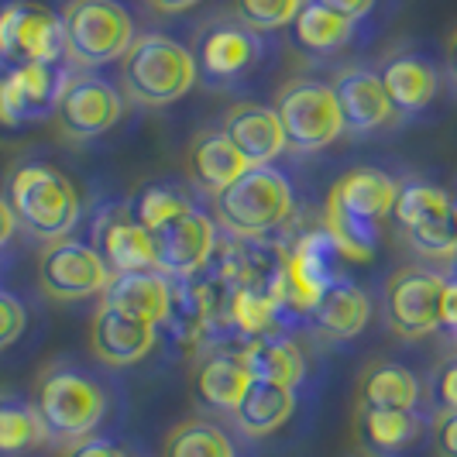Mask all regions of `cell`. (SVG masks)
I'll use <instances>...</instances> for the list:
<instances>
[{
  "label": "cell",
  "mask_w": 457,
  "mask_h": 457,
  "mask_svg": "<svg viewBox=\"0 0 457 457\" xmlns=\"http://www.w3.org/2000/svg\"><path fill=\"white\" fill-rule=\"evenodd\" d=\"M399 183L382 169H351L327 193L323 228L337 241L344 258L368 262L378 252L382 220L392 217Z\"/></svg>",
  "instance_id": "obj_1"
},
{
  "label": "cell",
  "mask_w": 457,
  "mask_h": 457,
  "mask_svg": "<svg viewBox=\"0 0 457 457\" xmlns=\"http://www.w3.org/2000/svg\"><path fill=\"white\" fill-rule=\"evenodd\" d=\"M7 204L24 228L38 241H66L79 224V193L66 172L46 162L18 165L7 179Z\"/></svg>",
  "instance_id": "obj_2"
},
{
  "label": "cell",
  "mask_w": 457,
  "mask_h": 457,
  "mask_svg": "<svg viewBox=\"0 0 457 457\" xmlns=\"http://www.w3.org/2000/svg\"><path fill=\"white\" fill-rule=\"evenodd\" d=\"M193 52L169 35H137L135 46L120 59V87L131 104L141 107H169L196 87Z\"/></svg>",
  "instance_id": "obj_3"
},
{
  "label": "cell",
  "mask_w": 457,
  "mask_h": 457,
  "mask_svg": "<svg viewBox=\"0 0 457 457\" xmlns=\"http://www.w3.org/2000/svg\"><path fill=\"white\" fill-rule=\"evenodd\" d=\"M341 248L327 234V228L306 230L296 241L278 252V272L272 278V296L278 303L282 320L310 317L320 296L344 278Z\"/></svg>",
  "instance_id": "obj_4"
},
{
  "label": "cell",
  "mask_w": 457,
  "mask_h": 457,
  "mask_svg": "<svg viewBox=\"0 0 457 457\" xmlns=\"http://www.w3.org/2000/svg\"><path fill=\"white\" fill-rule=\"evenodd\" d=\"M293 206H296L293 183L275 165H252L220 196H213L217 224L241 241H254L278 230L293 217Z\"/></svg>",
  "instance_id": "obj_5"
},
{
  "label": "cell",
  "mask_w": 457,
  "mask_h": 457,
  "mask_svg": "<svg viewBox=\"0 0 457 457\" xmlns=\"http://www.w3.org/2000/svg\"><path fill=\"white\" fill-rule=\"evenodd\" d=\"M35 410L46 423L48 436L55 440H83L104 423L111 410L107 389L90 371L76 365H52L35 382Z\"/></svg>",
  "instance_id": "obj_6"
},
{
  "label": "cell",
  "mask_w": 457,
  "mask_h": 457,
  "mask_svg": "<svg viewBox=\"0 0 457 457\" xmlns=\"http://www.w3.org/2000/svg\"><path fill=\"white\" fill-rule=\"evenodd\" d=\"M66 59L79 69L117 62L135 46L131 11L117 0H69L62 7Z\"/></svg>",
  "instance_id": "obj_7"
},
{
  "label": "cell",
  "mask_w": 457,
  "mask_h": 457,
  "mask_svg": "<svg viewBox=\"0 0 457 457\" xmlns=\"http://www.w3.org/2000/svg\"><path fill=\"white\" fill-rule=\"evenodd\" d=\"M454 193L427 179H403L395 193L392 217L406 234L410 248L430 262H454L457 230H454Z\"/></svg>",
  "instance_id": "obj_8"
},
{
  "label": "cell",
  "mask_w": 457,
  "mask_h": 457,
  "mask_svg": "<svg viewBox=\"0 0 457 457\" xmlns=\"http://www.w3.org/2000/svg\"><path fill=\"white\" fill-rule=\"evenodd\" d=\"M275 114L286 131V148L299 155L320 152L347 131L334 87L323 79H293L275 96Z\"/></svg>",
  "instance_id": "obj_9"
},
{
  "label": "cell",
  "mask_w": 457,
  "mask_h": 457,
  "mask_svg": "<svg viewBox=\"0 0 457 457\" xmlns=\"http://www.w3.org/2000/svg\"><path fill=\"white\" fill-rule=\"evenodd\" d=\"M0 59L11 66H59L66 59L62 18L38 0L0 4Z\"/></svg>",
  "instance_id": "obj_10"
},
{
  "label": "cell",
  "mask_w": 457,
  "mask_h": 457,
  "mask_svg": "<svg viewBox=\"0 0 457 457\" xmlns=\"http://www.w3.org/2000/svg\"><path fill=\"white\" fill-rule=\"evenodd\" d=\"M444 278L447 275L420 269V265H403L389 275L386 293H382V310L395 337L420 341L440 330Z\"/></svg>",
  "instance_id": "obj_11"
},
{
  "label": "cell",
  "mask_w": 457,
  "mask_h": 457,
  "mask_svg": "<svg viewBox=\"0 0 457 457\" xmlns=\"http://www.w3.org/2000/svg\"><path fill=\"white\" fill-rule=\"evenodd\" d=\"M111 278L114 275L107 269L104 254L76 237L52 241L38 258V286L46 296L59 299V303L104 296Z\"/></svg>",
  "instance_id": "obj_12"
},
{
  "label": "cell",
  "mask_w": 457,
  "mask_h": 457,
  "mask_svg": "<svg viewBox=\"0 0 457 457\" xmlns=\"http://www.w3.org/2000/svg\"><path fill=\"white\" fill-rule=\"evenodd\" d=\"M155 265L172 282H189L204 272L217 254V220L200 206H189L169 224L152 230Z\"/></svg>",
  "instance_id": "obj_13"
},
{
  "label": "cell",
  "mask_w": 457,
  "mask_h": 457,
  "mask_svg": "<svg viewBox=\"0 0 457 457\" xmlns=\"http://www.w3.org/2000/svg\"><path fill=\"white\" fill-rule=\"evenodd\" d=\"M189 52L196 62V76L206 87H230L241 76H248L254 62L262 59V38L237 18L234 21H206Z\"/></svg>",
  "instance_id": "obj_14"
},
{
  "label": "cell",
  "mask_w": 457,
  "mask_h": 457,
  "mask_svg": "<svg viewBox=\"0 0 457 457\" xmlns=\"http://www.w3.org/2000/svg\"><path fill=\"white\" fill-rule=\"evenodd\" d=\"M124 114V96L100 76H72L55 100V124L72 141L100 137Z\"/></svg>",
  "instance_id": "obj_15"
},
{
  "label": "cell",
  "mask_w": 457,
  "mask_h": 457,
  "mask_svg": "<svg viewBox=\"0 0 457 457\" xmlns=\"http://www.w3.org/2000/svg\"><path fill=\"white\" fill-rule=\"evenodd\" d=\"M90 245L104 254L111 275L152 272V269H159V265H155L152 230L135 217L131 200H128V204H107L96 213Z\"/></svg>",
  "instance_id": "obj_16"
},
{
  "label": "cell",
  "mask_w": 457,
  "mask_h": 457,
  "mask_svg": "<svg viewBox=\"0 0 457 457\" xmlns=\"http://www.w3.org/2000/svg\"><path fill=\"white\" fill-rule=\"evenodd\" d=\"M69 72L59 66H11L0 76V124L21 128L55 114V100L66 87Z\"/></svg>",
  "instance_id": "obj_17"
},
{
  "label": "cell",
  "mask_w": 457,
  "mask_h": 457,
  "mask_svg": "<svg viewBox=\"0 0 457 457\" xmlns=\"http://www.w3.org/2000/svg\"><path fill=\"white\" fill-rule=\"evenodd\" d=\"M159 344V327L141 317H131L117 306L100 303V310L93 313L90 323V351L96 361L107 368H128L137 365L141 358H148Z\"/></svg>",
  "instance_id": "obj_18"
},
{
  "label": "cell",
  "mask_w": 457,
  "mask_h": 457,
  "mask_svg": "<svg viewBox=\"0 0 457 457\" xmlns=\"http://www.w3.org/2000/svg\"><path fill=\"white\" fill-rule=\"evenodd\" d=\"M330 87H334V96L341 104L344 128L354 135H371L395 117V107L382 87L378 69H344Z\"/></svg>",
  "instance_id": "obj_19"
},
{
  "label": "cell",
  "mask_w": 457,
  "mask_h": 457,
  "mask_svg": "<svg viewBox=\"0 0 457 457\" xmlns=\"http://www.w3.org/2000/svg\"><path fill=\"white\" fill-rule=\"evenodd\" d=\"M378 76H382V87L389 93L395 114L403 117H416L423 114L427 107H434V100L440 96V87H444L440 69L420 52H395V55H389L378 69Z\"/></svg>",
  "instance_id": "obj_20"
},
{
  "label": "cell",
  "mask_w": 457,
  "mask_h": 457,
  "mask_svg": "<svg viewBox=\"0 0 457 457\" xmlns=\"http://www.w3.org/2000/svg\"><path fill=\"white\" fill-rule=\"evenodd\" d=\"M427 412L420 410H358L354 430L361 447L378 457H403L416 451L430 434Z\"/></svg>",
  "instance_id": "obj_21"
},
{
  "label": "cell",
  "mask_w": 457,
  "mask_h": 457,
  "mask_svg": "<svg viewBox=\"0 0 457 457\" xmlns=\"http://www.w3.org/2000/svg\"><path fill=\"white\" fill-rule=\"evenodd\" d=\"M224 135L245 155L248 165H272L286 152V131L275 107L265 104H234L224 114Z\"/></svg>",
  "instance_id": "obj_22"
},
{
  "label": "cell",
  "mask_w": 457,
  "mask_h": 457,
  "mask_svg": "<svg viewBox=\"0 0 457 457\" xmlns=\"http://www.w3.org/2000/svg\"><path fill=\"white\" fill-rule=\"evenodd\" d=\"M252 165L230 145L224 128H204L189 141V183L206 196H220L234 179H241Z\"/></svg>",
  "instance_id": "obj_23"
},
{
  "label": "cell",
  "mask_w": 457,
  "mask_h": 457,
  "mask_svg": "<svg viewBox=\"0 0 457 457\" xmlns=\"http://www.w3.org/2000/svg\"><path fill=\"white\" fill-rule=\"evenodd\" d=\"M252 382L254 378L241 365L237 351H210L193 368V399L206 410L234 412Z\"/></svg>",
  "instance_id": "obj_24"
},
{
  "label": "cell",
  "mask_w": 457,
  "mask_h": 457,
  "mask_svg": "<svg viewBox=\"0 0 457 457\" xmlns=\"http://www.w3.org/2000/svg\"><path fill=\"white\" fill-rule=\"evenodd\" d=\"M237 358L248 368L254 382H269V386H282V389H296L306 378V358L299 351V344L286 334H262L252 341L237 344Z\"/></svg>",
  "instance_id": "obj_25"
},
{
  "label": "cell",
  "mask_w": 457,
  "mask_h": 457,
  "mask_svg": "<svg viewBox=\"0 0 457 457\" xmlns=\"http://www.w3.org/2000/svg\"><path fill=\"white\" fill-rule=\"evenodd\" d=\"M104 303L131 313V317L155 323V327H165L169 310H172V278L162 275L159 269L114 275L111 286L104 289Z\"/></svg>",
  "instance_id": "obj_26"
},
{
  "label": "cell",
  "mask_w": 457,
  "mask_h": 457,
  "mask_svg": "<svg viewBox=\"0 0 457 457\" xmlns=\"http://www.w3.org/2000/svg\"><path fill=\"white\" fill-rule=\"evenodd\" d=\"M423 382L399 361H371L358 375V410H420Z\"/></svg>",
  "instance_id": "obj_27"
},
{
  "label": "cell",
  "mask_w": 457,
  "mask_h": 457,
  "mask_svg": "<svg viewBox=\"0 0 457 457\" xmlns=\"http://www.w3.org/2000/svg\"><path fill=\"white\" fill-rule=\"evenodd\" d=\"M306 320L317 327L323 341H351L371 320V299L361 286H354L351 278H341L337 286H330L323 293Z\"/></svg>",
  "instance_id": "obj_28"
},
{
  "label": "cell",
  "mask_w": 457,
  "mask_h": 457,
  "mask_svg": "<svg viewBox=\"0 0 457 457\" xmlns=\"http://www.w3.org/2000/svg\"><path fill=\"white\" fill-rule=\"evenodd\" d=\"M282 323L272 286H228V327L237 341L275 334Z\"/></svg>",
  "instance_id": "obj_29"
},
{
  "label": "cell",
  "mask_w": 457,
  "mask_h": 457,
  "mask_svg": "<svg viewBox=\"0 0 457 457\" xmlns=\"http://www.w3.org/2000/svg\"><path fill=\"white\" fill-rule=\"evenodd\" d=\"M296 410V389H282L269 382H252V389L245 392L241 406L230 412L241 427V434L248 436H269L275 434Z\"/></svg>",
  "instance_id": "obj_30"
},
{
  "label": "cell",
  "mask_w": 457,
  "mask_h": 457,
  "mask_svg": "<svg viewBox=\"0 0 457 457\" xmlns=\"http://www.w3.org/2000/svg\"><path fill=\"white\" fill-rule=\"evenodd\" d=\"M354 28H358V21L344 18L317 0H306L299 7L296 21H293V35H296L299 48H306L313 55H330V52H341L344 46L354 42Z\"/></svg>",
  "instance_id": "obj_31"
},
{
  "label": "cell",
  "mask_w": 457,
  "mask_h": 457,
  "mask_svg": "<svg viewBox=\"0 0 457 457\" xmlns=\"http://www.w3.org/2000/svg\"><path fill=\"white\" fill-rule=\"evenodd\" d=\"M52 436L35 403L21 395H0V457H31Z\"/></svg>",
  "instance_id": "obj_32"
},
{
  "label": "cell",
  "mask_w": 457,
  "mask_h": 457,
  "mask_svg": "<svg viewBox=\"0 0 457 457\" xmlns=\"http://www.w3.org/2000/svg\"><path fill=\"white\" fill-rule=\"evenodd\" d=\"M162 457H237V447L217 423L183 420L165 434Z\"/></svg>",
  "instance_id": "obj_33"
},
{
  "label": "cell",
  "mask_w": 457,
  "mask_h": 457,
  "mask_svg": "<svg viewBox=\"0 0 457 457\" xmlns=\"http://www.w3.org/2000/svg\"><path fill=\"white\" fill-rule=\"evenodd\" d=\"M131 206H135V217L145 228L159 230L162 224H169L172 217H179L183 210H189V206H196V204H193L189 189H183V186L152 183L137 193L135 200H131Z\"/></svg>",
  "instance_id": "obj_34"
},
{
  "label": "cell",
  "mask_w": 457,
  "mask_h": 457,
  "mask_svg": "<svg viewBox=\"0 0 457 457\" xmlns=\"http://www.w3.org/2000/svg\"><path fill=\"white\" fill-rule=\"evenodd\" d=\"M306 0H230L234 18L252 28V31H278V28H293L299 7Z\"/></svg>",
  "instance_id": "obj_35"
},
{
  "label": "cell",
  "mask_w": 457,
  "mask_h": 457,
  "mask_svg": "<svg viewBox=\"0 0 457 457\" xmlns=\"http://www.w3.org/2000/svg\"><path fill=\"white\" fill-rule=\"evenodd\" d=\"M427 403H430L434 416L436 412H457V354L434 368L430 386H427Z\"/></svg>",
  "instance_id": "obj_36"
},
{
  "label": "cell",
  "mask_w": 457,
  "mask_h": 457,
  "mask_svg": "<svg viewBox=\"0 0 457 457\" xmlns=\"http://www.w3.org/2000/svg\"><path fill=\"white\" fill-rule=\"evenodd\" d=\"M24 327H28V310L14 293L0 289V351H7L11 344L21 341Z\"/></svg>",
  "instance_id": "obj_37"
},
{
  "label": "cell",
  "mask_w": 457,
  "mask_h": 457,
  "mask_svg": "<svg viewBox=\"0 0 457 457\" xmlns=\"http://www.w3.org/2000/svg\"><path fill=\"white\" fill-rule=\"evenodd\" d=\"M62 457H131L120 444L107 440V436H83V440H72Z\"/></svg>",
  "instance_id": "obj_38"
},
{
  "label": "cell",
  "mask_w": 457,
  "mask_h": 457,
  "mask_svg": "<svg viewBox=\"0 0 457 457\" xmlns=\"http://www.w3.org/2000/svg\"><path fill=\"white\" fill-rule=\"evenodd\" d=\"M434 447L440 457H457V412H436L430 423Z\"/></svg>",
  "instance_id": "obj_39"
},
{
  "label": "cell",
  "mask_w": 457,
  "mask_h": 457,
  "mask_svg": "<svg viewBox=\"0 0 457 457\" xmlns=\"http://www.w3.org/2000/svg\"><path fill=\"white\" fill-rule=\"evenodd\" d=\"M440 330H447L457 341V275L444 278V299H440Z\"/></svg>",
  "instance_id": "obj_40"
},
{
  "label": "cell",
  "mask_w": 457,
  "mask_h": 457,
  "mask_svg": "<svg viewBox=\"0 0 457 457\" xmlns=\"http://www.w3.org/2000/svg\"><path fill=\"white\" fill-rule=\"evenodd\" d=\"M323 7H330V11H337L344 18H351V21H365L368 14L375 11V4L378 0H317Z\"/></svg>",
  "instance_id": "obj_41"
},
{
  "label": "cell",
  "mask_w": 457,
  "mask_h": 457,
  "mask_svg": "<svg viewBox=\"0 0 457 457\" xmlns=\"http://www.w3.org/2000/svg\"><path fill=\"white\" fill-rule=\"evenodd\" d=\"M14 234H18V217H14V210L7 204V196H0V248L11 245Z\"/></svg>",
  "instance_id": "obj_42"
},
{
  "label": "cell",
  "mask_w": 457,
  "mask_h": 457,
  "mask_svg": "<svg viewBox=\"0 0 457 457\" xmlns=\"http://www.w3.org/2000/svg\"><path fill=\"white\" fill-rule=\"evenodd\" d=\"M155 14H183V11H189V7H196L200 0H145Z\"/></svg>",
  "instance_id": "obj_43"
},
{
  "label": "cell",
  "mask_w": 457,
  "mask_h": 457,
  "mask_svg": "<svg viewBox=\"0 0 457 457\" xmlns=\"http://www.w3.org/2000/svg\"><path fill=\"white\" fill-rule=\"evenodd\" d=\"M444 66H447V76L457 83V31L447 38V48H444Z\"/></svg>",
  "instance_id": "obj_44"
},
{
  "label": "cell",
  "mask_w": 457,
  "mask_h": 457,
  "mask_svg": "<svg viewBox=\"0 0 457 457\" xmlns=\"http://www.w3.org/2000/svg\"><path fill=\"white\" fill-rule=\"evenodd\" d=\"M347 457H378V454H371V451H365V447H358L354 454H347Z\"/></svg>",
  "instance_id": "obj_45"
},
{
  "label": "cell",
  "mask_w": 457,
  "mask_h": 457,
  "mask_svg": "<svg viewBox=\"0 0 457 457\" xmlns=\"http://www.w3.org/2000/svg\"><path fill=\"white\" fill-rule=\"evenodd\" d=\"M451 213H454V230H457V193H454V206H451Z\"/></svg>",
  "instance_id": "obj_46"
},
{
  "label": "cell",
  "mask_w": 457,
  "mask_h": 457,
  "mask_svg": "<svg viewBox=\"0 0 457 457\" xmlns=\"http://www.w3.org/2000/svg\"><path fill=\"white\" fill-rule=\"evenodd\" d=\"M454 275H457V258H454Z\"/></svg>",
  "instance_id": "obj_47"
}]
</instances>
